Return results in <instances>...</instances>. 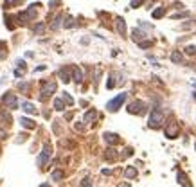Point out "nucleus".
<instances>
[{"mask_svg":"<svg viewBox=\"0 0 196 187\" xmlns=\"http://www.w3.org/2000/svg\"><path fill=\"white\" fill-rule=\"evenodd\" d=\"M63 101H65V103H67V104H74V99H72V97H70V95H68V94H63Z\"/></svg>","mask_w":196,"mask_h":187,"instance_id":"c85d7f7f","label":"nucleus"},{"mask_svg":"<svg viewBox=\"0 0 196 187\" xmlns=\"http://www.w3.org/2000/svg\"><path fill=\"white\" fill-rule=\"evenodd\" d=\"M61 20H63V16H61V14H58V16L54 18V23L51 25V29H52V31H56V29H58L59 25H61Z\"/></svg>","mask_w":196,"mask_h":187,"instance_id":"4be33fe9","label":"nucleus"},{"mask_svg":"<svg viewBox=\"0 0 196 187\" xmlns=\"http://www.w3.org/2000/svg\"><path fill=\"white\" fill-rule=\"evenodd\" d=\"M81 185H83V187H88V185H90V182H88V178H85V180H83V184H81Z\"/></svg>","mask_w":196,"mask_h":187,"instance_id":"e433bc0d","label":"nucleus"},{"mask_svg":"<svg viewBox=\"0 0 196 187\" xmlns=\"http://www.w3.org/2000/svg\"><path fill=\"white\" fill-rule=\"evenodd\" d=\"M164 11H166L164 7H158V9H155V11H153V18H160V16H164Z\"/></svg>","mask_w":196,"mask_h":187,"instance_id":"b1692460","label":"nucleus"},{"mask_svg":"<svg viewBox=\"0 0 196 187\" xmlns=\"http://www.w3.org/2000/svg\"><path fill=\"white\" fill-rule=\"evenodd\" d=\"M115 27H117V33H119L121 36H124V34H126V22H124L123 18H117Z\"/></svg>","mask_w":196,"mask_h":187,"instance_id":"9d476101","label":"nucleus"},{"mask_svg":"<svg viewBox=\"0 0 196 187\" xmlns=\"http://www.w3.org/2000/svg\"><path fill=\"white\" fill-rule=\"evenodd\" d=\"M95 117H97V112H95V110H90V112H87V115H85V122L95 121Z\"/></svg>","mask_w":196,"mask_h":187,"instance_id":"aec40b11","label":"nucleus"},{"mask_svg":"<svg viewBox=\"0 0 196 187\" xmlns=\"http://www.w3.org/2000/svg\"><path fill=\"white\" fill-rule=\"evenodd\" d=\"M54 110H58V112L65 110V101H63V99H56V101H54Z\"/></svg>","mask_w":196,"mask_h":187,"instance_id":"412c9836","label":"nucleus"},{"mask_svg":"<svg viewBox=\"0 0 196 187\" xmlns=\"http://www.w3.org/2000/svg\"><path fill=\"white\" fill-rule=\"evenodd\" d=\"M130 155H133V149H131V148H126L124 153H123V157H130Z\"/></svg>","mask_w":196,"mask_h":187,"instance_id":"473e14b6","label":"nucleus"},{"mask_svg":"<svg viewBox=\"0 0 196 187\" xmlns=\"http://www.w3.org/2000/svg\"><path fill=\"white\" fill-rule=\"evenodd\" d=\"M194 149H196V142H194Z\"/></svg>","mask_w":196,"mask_h":187,"instance_id":"a19ab883","label":"nucleus"},{"mask_svg":"<svg viewBox=\"0 0 196 187\" xmlns=\"http://www.w3.org/2000/svg\"><path fill=\"white\" fill-rule=\"evenodd\" d=\"M36 6H31L27 11H23V13L18 14V20H20V23H27V22H31L34 16H36V9H34Z\"/></svg>","mask_w":196,"mask_h":187,"instance_id":"423d86ee","label":"nucleus"},{"mask_svg":"<svg viewBox=\"0 0 196 187\" xmlns=\"http://www.w3.org/2000/svg\"><path fill=\"white\" fill-rule=\"evenodd\" d=\"M106 86H108V88H113V86H115V81H113V76H110V78H108V83H106Z\"/></svg>","mask_w":196,"mask_h":187,"instance_id":"c756f323","label":"nucleus"},{"mask_svg":"<svg viewBox=\"0 0 196 187\" xmlns=\"http://www.w3.org/2000/svg\"><path fill=\"white\" fill-rule=\"evenodd\" d=\"M6 25H8V29H15V23H13L11 16H6Z\"/></svg>","mask_w":196,"mask_h":187,"instance_id":"cd10ccee","label":"nucleus"},{"mask_svg":"<svg viewBox=\"0 0 196 187\" xmlns=\"http://www.w3.org/2000/svg\"><path fill=\"white\" fill-rule=\"evenodd\" d=\"M2 103H4V106L9 108V110H16V108H18V99H16L15 94H6V95L2 97Z\"/></svg>","mask_w":196,"mask_h":187,"instance_id":"39448f33","label":"nucleus"},{"mask_svg":"<svg viewBox=\"0 0 196 187\" xmlns=\"http://www.w3.org/2000/svg\"><path fill=\"white\" fill-rule=\"evenodd\" d=\"M56 92V83L54 81H47V83H42V90H40V99L45 101V99H49L52 94Z\"/></svg>","mask_w":196,"mask_h":187,"instance_id":"f257e3e1","label":"nucleus"},{"mask_svg":"<svg viewBox=\"0 0 196 187\" xmlns=\"http://www.w3.org/2000/svg\"><path fill=\"white\" fill-rule=\"evenodd\" d=\"M126 97H128V94H124V92H123V94H119L117 97H113L112 101H108V104H106V110H108V112H117L119 108L123 106V103L126 101Z\"/></svg>","mask_w":196,"mask_h":187,"instance_id":"f03ea898","label":"nucleus"},{"mask_svg":"<svg viewBox=\"0 0 196 187\" xmlns=\"http://www.w3.org/2000/svg\"><path fill=\"white\" fill-rule=\"evenodd\" d=\"M104 158H106V160H115V158H117L115 149H113V148H108V149H106V153H104Z\"/></svg>","mask_w":196,"mask_h":187,"instance_id":"a211bd4d","label":"nucleus"},{"mask_svg":"<svg viewBox=\"0 0 196 187\" xmlns=\"http://www.w3.org/2000/svg\"><path fill=\"white\" fill-rule=\"evenodd\" d=\"M142 2H144V0H131L130 6H131V7H138L140 4H142Z\"/></svg>","mask_w":196,"mask_h":187,"instance_id":"7c9ffc66","label":"nucleus"},{"mask_svg":"<svg viewBox=\"0 0 196 187\" xmlns=\"http://www.w3.org/2000/svg\"><path fill=\"white\" fill-rule=\"evenodd\" d=\"M4 49H6V43H2V42H0V58H4V56H6Z\"/></svg>","mask_w":196,"mask_h":187,"instance_id":"72a5a7b5","label":"nucleus"},{"mask_svg":"<svg viewBox=\"0 0 196 187\" xmlns=\"http://www.w3.org/2000/svg\"><path fill=\"white\" fill-rule=\"evenodd\" d=\"M74 25H76V20H74L72 16H68V18H67V22H65V27H74Z\"/></svg>","mask_w":196,"mask_h":187,"instance_id":"393cba45","label":"nucleus"},{"mask_svg":"<svg viewBox=\"0 0 196 187\" xmlns=\"http://www.w3.org/2000/svg\"><path fill=\"white\" fill-rule=\"evenodd\" d=\"M40 187H51V185H49V184H42Z\"/></svg>","mask_w":196,"mask_h":187,"instance_id":"ea45409f","label":"nucleus"},{"mask_svg":"<svg viewBox=\"0 0 196 187\" xmlns=\"http://www.w3.org/2000/svg\"><path fill=\"white\" fill-rule=\"evenodd\" d=\"M20 124H22L23 128H27V129L36 128V122H34V121H31V119H27V117H22V119H20Z\"/></svg>","mask_w":196,"mask_h":187,"instance_id":"9b49d317","label":"nucleus"},{"mask_svg":"<svg viewBox=\"0 0 196 187\" xmlns=\"http://www.w3.org/2000/svg\"><path fill=\"white\" fill-rule=\"evenodd\" d=\"M51 155H52V148H51V144H45L43 149H42V155L38 157V165H40V167L47 165L49 158H51Z\"/></svg>","mask_w":196,"mask_h":187,"instance_id":"20e7f679","label":"nucleus"},{"mask_svg":"<svg viewBox=\"0 0 196 187\" xmlns=\"http://www.w3.org/2000/svg\"><path fill=\"white\" fill-rule=\"evenodd\" d=\"M138 45H140L142 49H148V47H151V42H138Z\"/></svg>","mask_w":196,"mask_h":187,"instance_id":"2f4dec72","label":"nucleus"},{"mask_svg":"<svg viewBox=\"0 0 196 187\" xmlns=\"http://www.w3.org/2000/svg\"><path fill=\"white\" fill-rule=\"evenodd\" d=\"M162 122H164V112L160 108H155L151 112V115H149V126L151 128H158Z\"/></svg>","mask_w":196,"mask_h":187,"instance_id":"7ed1b4c3","label":"nucleus"},{"mask_svg":"<svg viewBox=\"0 0 196 187\" xmlns=\"http://www.w3.org/2000/svg\"><path fill=\"white\" fill-rule=\"evenodd\" d=\"M63 176H65V174H63V171H58V169H56V171H52V180H56V182H59Z\"/></svg>","mask_w":196,"mask_h":187,"instance_id":"5701e85b","label":"nucleus"},{"mask_svg":"<svg viewBox=\"0 0 196 187\" xmlns=\"http://www.w3.org/2000/svg\"><path fill=\"white\" fill-rule=\"evenodd\" d=\"M166 137L167 139H176L178 137V124L176 122H169L166 126Z\"/></svg>","mask_w":196,"mask_h":187,"instance_id":"6e6552de","label":"nucleus"},{"mask_svg":"<svg viewBox=\"0 0 196 187\" xmlns=\"http://www.w3.org/2000/svg\"><path fill=\"white\" fill-rule=\"evenodd\" d=\"M59 79H61L63 83H68V81H70V72H68V68H61V70H59Z\"/></svg>","mask_w":196,"mask_h":187,"instance_id":"2eb2a0df","label":"nucleus"},{"mask_svg":"<svg viewBox=\"0 0 196 187\" xmlns=\"http://www.w3.org/2000/svg\"><path fill=\"white\" fill-rule=\"evenodd\" d=\"M171 59H173V63H182L183 61V56H182V52L174 50L173 54H171Z\"/></svg>","mask_w":196,"mask_h":187,"instance_id":"6ab92c4d","label":"nucleus"},{"mask_svg":"<svg viewBox=\"0 0 196 187\" xmlns=\"http://www.w3.org/2000/svg\"><path fill=\"white\" fill-rule=\"evenodd\" d=\"M131 38H133L135 42H140V40L144 38V33H142L140 29H133V31H131Z\"/></svg>","mask_w":196,"mask_h":187,"instance_id":"dca6fc26","label":"nucleus"},{"mask_svg":"<svg viewBox=\"0 0 196 187\" xmlns=\"http://www.w3.org/2000/svg\"><path fill=\"white\" fill-rule=\"evenodd\" d=\"M119 187H130V184H126V182H124V184H121Z\"/></svg>","mask_w":196,"mask_h":187,"instance_id":"58836bf2","label":"nucleus"},{"mask_svg":"<svg viewBox=\"0 0 196 187\" xmlns=\"http://www.w3.org/2000/svg\"><path fill=\"white\" fill-rule=\"evenodd\" d=\"M22 110L23 112H27V114H36V108L33 103H27V101H23L22 103Z\"/></svg>","mask_w":196,"mask_h":187,"instance_id":"ddd939ff","label":"nucleus"},{"mask_svg":"<svg viewBox=\"0 0 196 187\" xmlns=\"http://www.w3.org/2000/svg\"><path fill=\"white\" fill-rule=\"evenodd\" d=\"M185 50H187V54H194V52H196V47H193V45H189V47H187Z\"/></svg>","mask_w":196,"mask_h":187,"instance_id":"f704fd0d","label":"nucleus"},{"mask_svg":"<svg viewBox=\"0 0 196 187\" xmlns=\"http://www.w3.org/2000/svg\"><path fill=\"white\" fill-rule=\"evenodd\" d=\"M70 70H72V78H74V81H76V83L79 85L81 81H83V70H81L79 67H72Z\"/></svg>","mask_w":196,"mask_h":187,"instance_id":"1a4fd4ad","label":"nucleus"},{"mask_svg":"<svg viewBox=\"0 0 196 187\" xmlns=\"http://www.w3.org/2000/svg\"><path fill=\"white\" fill-rule=\"evenodd\" d=\"M124 176H126V178H135V176H137V169H135L133 165L126 167V171H124Z\"/></svg>","mask_w":196,"mask_h":187,"instance_id":"f3484780","label":"nucleus"},{"mask_svg":"<svg viewBox=\"0 0 196 187\" xmlns=\"http://www.w3.org/2000/svg\"><path fill=\"white\" fill-rule=\"evenodd\" d=\"M43 29H45V23L42 22V23H38L36 27H34V33H36V34H40V33H43Z\"/></svg>","mask_w":196,"mask_h":187,"instance_id":"bb28decb","label":"nucleus"},{"mask_svg":"<svg viewBox=\"0 0 196 187\" xmlns=\"http://www.w3.org/2000/svg\"><path fill=\"white\" fill-rule=\"evenodd\" d=\"M104 140H106V142L108 144H117L119 142V135H117V133H104Z\"/></svg>","mask_w":196,"mask_h":187,"instance_id":"f8f14e48","label":"nucleus"},{"mask_svg":"<svg viewBox=\"0 0 196 187\" xmlns=\"http://www.w3.org/2000/svg\"><path fill=\"white\" fill-rule=\"evenodd\" d=\"M182 16H187V13H182V14H173V18H182Z\"/></svg>","mask_w":196,"mask_h":187,"instance_id":"4c0bfd02","label":"nucleus"},{"mask_svg":"<svg viewBox=\"0 0 196 187\" xmlns=\"http://www.w3.org/2000/svg\"><path fill=\"white\" fill-rule=\"evenodd\" d=\"M13 2H15V0H6V2H4V7H9Z\"/></svg>","mask_w":196,"mask_h":187,"instance_id":"c9c22d12","label":"nucleus"},{"mask_svg":"<svg viewBox=\"0 0 196 187\" xmlns=\"http://www.w3.org/2000/svg\"><path fill=\"white\" fill-rule=\"evenodd\" d=\"M128 112L130 114H144V103L142 101H133L130 106H128Z\"/></svg>","mask_w":196,"mask_h":187,"instance_id":"0eeeda50","label":"nucleus"},{"mask_svg":"<svg viewBox=\"0 0 196 187\" xmlns=\"http://www.w3.org/2000/svg\"><path fill=\"white\" fill-rule=\"evenodd\" d=\"M18 88H20L23 94H27V92H29V83H20V85H18Z\"/></svg>","mask_w":196,"mask_h":187,"instance_id":"a878e982","label":"nucleus"},{"mask_svg":"<svg viewBox=\"0 0 196 187\" xmlns=\"http://www.w3.org/2000/svg\"><path fill=\"white\" fill-rule=\"evenodd\" d=\"M178 184H182L183 187H193L191 182H189V178L185 176V173H178Z\"/></svg>","mask_w":196,"mask_h":187,"instance_id":"4468645a","label":"nucleus"}]
</instances>
